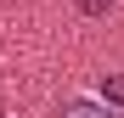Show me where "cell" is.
<instances>
[{
	"label": "cell",
	"mask_w": 124,
	"mask_h": 118,
	"mask_svg": "<svg viewBox=\"0 0 124 118\" xmlns=\"http://www.w3.org/2000/svg\"><path fill=\"white\" fill-rule=\"evenodd\" d=\"M62 118H118V112L101 107L96 96H73V101H62Z\"/></svg>",
	"instance_id": "obj_1"
},
{
	"label": "cell",
	"mask_w": 124,
	"mask_h": 118,
	"mask_svg": "<svg viewBox=\"0 0 124 118\" xmlns=\"http://www.w3.org/2000/svg\"><path fill=\"white\" fill-rule=\"evenodd\" d=\"M96 101L101 107H124V73H101L96 79Z\"/></svg>",
	"instance_id": "obj_2"
},
{
	"label": "cell",
	"mask_w": 124,
	"mask_h": 118,
	"mask_svg": "<svg viewBox=\"0 0 124 118\" xmlns=\"http://www.w3.org/2000/svg\"><path fill=\"white\" fill-rule=\"evenodd\" d=\"M113 6H118V0H79V11H85V17H107Z\"/></svg>",
	"instance_id": "obj_3"
}]
</instances>
